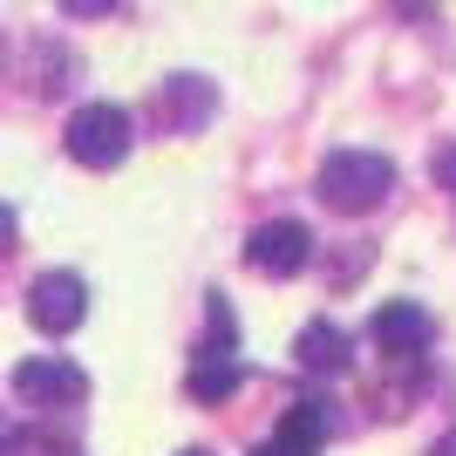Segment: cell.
Instances as JSON below:
<instances>
[{"mask_svg":"<svg viewBox=\"0 0 456 456\" xmlns=\"http://www.w3.org/2000/svg\"><path fill=\"white\" fill-rule=\"evenodd\" d=\"M395 191V164L381 151H334L321 164V198L334 211H375Z\"/></svg>","mask_w":456,"mask_h":456,"instance_id":"cell-1","label":"cell"},{"mask_svg":"<svg viewBox=\"0 0 456 456\" xmlns=\"http://www.w3.org/2000/svg\"><path fill=\"white\" fill-rule=\"evenodd\" d=\"M61 136H69V157H76V164L110 171V164L130 157V110H116V102H82Z\"/></svg>","mask_w":456,"mask_h":456,"instance_id":"cell-2","label":"cell"},{"mask_svg":"<svg viewBox=\"0 0 456 456\" xmlns=\"http://www.w3.org/2000/svg\"><path fill=\"white\" fill-rule=\"evenodd\" d=\"M246 266L266 273V280H293V273L314 266V232L300 218H273V225H259L246 239Z\"/></svg>","mask_w":456,"mask_h":456,"instance_id":"cell-3","label":"cell"},{"mask_svg":"<svg viewBox=\"0 0 456 456\" xmlns=\"http://www.w3.org/2000/svg\"><path fill=\"white\" fill-rule=\"evenodd\" d=\"M368 341H375L388 362H416L422 347L436 341V321H429V306H416V300H381L375 321H368Z\"/></svg>","mask_w":456,"mask_h":456,"instance_id":"cell-4","label":"cell"},{"mask_svg":"<svg viewBox=\"0 0 456 456\" xmlns=\"http://www.w3.org/2000/svg\"><path fill=\"white\" fill-rule=\"evenodd\" d=\"M211 110H218V89H211L205 76H171V82H157V89H151V116H157L171 136L205 130Z\"/></svg>","mask_w":456,"mask_h":456,"instance_id":"cell-5","label":"cell"},{"mask_svg":"<svg viewBox=\"0 0 456 456\" xmlns=\"http://www.w3.org/2000/svg\"><path fill=\"white\" fill-rule=\"evenodd\" d=\"M82 314H89V286L76 273H41L28 286V321L41 334H69V327H82Z\"/></svg>","mask_w":456,"mask_h":456,"instance_id":"cell-6","label":"cell"},{"mask_svg":"<svg viewBox=\"0 0 456 456\" xmlns=\"http://www.w3.org/2000/svg\"><path fill=\"white\" fill-rule=\"evenodd\" d=\"M14 395L35 402V409H55V402H82L89 395V375L76 362H61V354H35V362L14 368Z\"/></svg>","mask_w":456,"mask_h":456,"instance_id":"cell-7","label":"cell"},{"mask_svg":"<svg viewBox=\"0 0 456 456\" xmlns=\"http://www.w3.org/2000/svg\"><path fill=\"white\" fill-rule=\"evenodd\" d=\"M327 409H334V402H293V409L280 416V429H273L252 456H321L327 429H334V416H327Z\"/></svg>","mask_w":456,"mask_h":456,"instance_id":"cell-8","label":"cell"},{"mask_svg":"<svg viewBox=\"0 0 456 456\" xmlns=\"http://www.w3.org/2000/svg\"><path fill=\"white\" fill-rule=\"evenodd\" d=\"M293 362L306 368V375H347V334L334 321H306L300 327V341H293Z\"/></svg>","mask_w":456,"mask_h":456,"instance_id":"cell-9","label":"cell"},{"mask_svg":"<svg viewBox=\"0 0 456 456\" xmlns=\"http://www.w3.org/2000/svg\"><path fill=\"white\" fill-rule=\"evenodd\" d=\"M239 381H246V368L232 362V354H198V368H191V402H232L239 395Z\"/></svg>","mask_w":456,"mask_h":456,"instance_id":"cell-10","label":"cell"},{"mask_svg":"<svg viewBox=\"0 0 456 456\" xmlns=\"http://www.w3.org/2000/svg\"><path fill=\"white\" fill-rule=\"evenodd\" d=\"M429 177H436V184L456 198V136H450V143H436V157H429Z\"/></svg>","mask_w":456,"mask_h":456,"instance_id":"cell-11","label":"cell"},{"mask_svg":"<svg viewBox=\"0 0 456 456\" xmlns=\"http://www.w3.org/2000/svg\"><path fill=\"white\" fill-rule=\"evenodd\" d=\"M61 14H76V20H95V14H110L116 0H55Z\"/></svg>","mask_w":456,"mask_h":456,"instance_id":"cell-12","label":"cell"},{"mask_svg":"<svg viewBox=\"0 0 456 456\" xmlns=\"http://www.w3.org/2000/svg\"><path fill=\"white\" fill-rule=\"evenodd\" d=\"M436 456H456V436H443V443H436Z\"/></svg>","mask_w":456,"mask_h":456,"instance_id":"cell-13","label":"cell"},{"mask_svg":"<svg viewBox=\"0 0 456 456\" xmlns=\"http://www.w3.org/2000/svg\"><path fill=\"white\" fill-rule=\"evenodd\" d=\"M184 456H211V450H184Z\"/></svg>","mask_w":456,"mask_h":456,"instance_id":"cell-14","label":"cell"}]
</instances>
